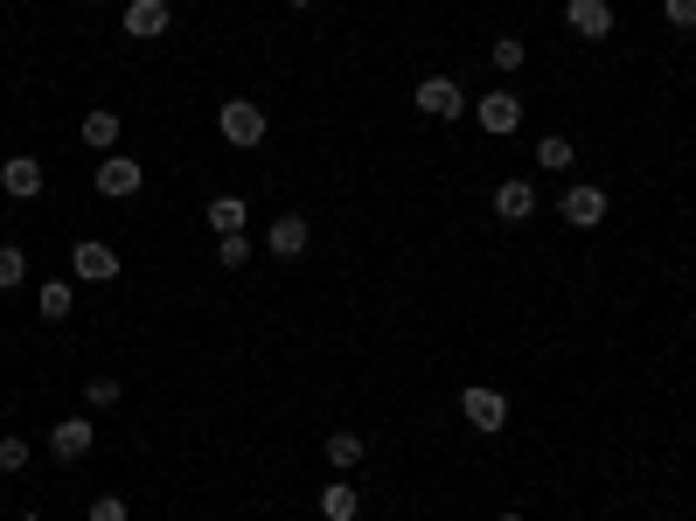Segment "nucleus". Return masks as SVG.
Returning <instances> with one entry per match:
<instances>
[{
  "mask_svg": "<svg viewBox=\"0 0 696 521\" xmlns=\"http://www.w3.org/2000/svg\"><path fill=\"white\" fill-rule=\"evenodd\" d=\"M216 133H223L230 146H258V140H265V104H251V98H223Z\"/></svg>",
  "mask_w": 696,
  "mask_h": 521,
  "instance_id": "nucleus-1",
  "label": "nucleus"
},
{
  "mask_svg": "<svg viewBox=\"0 0 696 521\" xmlns=\"http://www.w3.org/2000/svg\"><path fill=\"white\" fill-rule=\"evenodd\" d=\"M140 188H147V167L133 153H105V161H98V195L105 202H133Z\"/></svg>",
  "mask_w": 696,
  "mask_h": 521,
  "instance_id": "nucleus-2",
  "label": "nucleus"
},
{
  "mask_svg": "<svg viewBox=\"0 0 696 521\" xmlns=\"http://www.w3.org/2000/svg\"><path fill=\"white\" fill-rule=\"evenodd\" d=\"M460 417H467L474 431H502L508 425V397H502V389H487V382H467V389H460Z\"/></svg>",
  "mask_w": 696,
  "mask_h": 521,
  "instance_id": "nucleus-3",
  "label": "nucleus"
},
{
  "mask_svg": "<svg viewBox=\"0 0 696 521\" xmlns=\"http://www.w3.org/2000/svg\"><path fill=\"white\" fill-rule=\"evenodd\" d=\"M564 29L578 42H606L613 35V0H564Z\"/></svg>",
  "mask_w": 696,
  "mask_h": 521,
  "instance_id": "nucleus-4",
  "label": "nucleus"
},
{
  "mask_svg": "<svg viewBox=\"0 0 696 521\" xmlns=\"http://www.w3.org/2000/svg\"><path fill=\"white\" fill-rule=\"evenodd\" d=\"M70 278H84V285H112L119 278V251L112 244H98V237H84L70 251Z\"/></svg>",
  "mask_w": 696,
  "mask_h": 521,
  "instance_id": "nucleus-5",
  "label": "nucleus"
},
{
  "mask_svg": "<svg viewBox=\"0 0 696 521\" xmlns=\"http://www.w3.org/2000/svg\"><path fill=\"white\" fill-rule=\"evenodd\" d=\"M411 104H418L425 119H460V112H467V91H460L453 76H425V84L411 91Z\"/></svg>",
  "mask_w": 696,
  "mask_h": 521,
  "instance_id": "nucleus-6",
  "label": "nucleus"
},
{
  "mask_svg": "<svg viewBox=\"0 0 696 521\" xmlns=\"http://www.w3.org/2000/svg\"><path fill=\"white\" fill-rule=\"evenodd\" d=\"M557 216L572 223V229H599V223H606V188H592V181H578V188H564Z\"/></svg>",
  "mask_w": 696,
  "mask_h": 521,
  "instance_id": "nucleus-7",
  "label": "nucleus"
},
{
  "mask_svg": "<svg viewBox=\"0 0 696 521\" xmlns=\"http://www.w3.org/2000/svg\"><path fill=\"white\" fill-rule=\"evenodd\" d=\"M474 119H481V133H495V140H508L515 125H523V98L515 91H487L481 104H474Z\"/></svg>",
  "mask_w": 696,
  "mask_h": 521,
  "instance_id": "nucleus-8",
  "label": "nucleus"
},
{
  "mask_svg": "<svg viewBox=\"0 0 696 521\" xmlns=\"http://www.w3.org/2000/svg\"><path fill=\"white\" fill-rule=\"evenodd\" d=\"M0 188H8L14 202H36L42 195V161L36 153H8V161H0Z\"/></svg>",
  "mask_w": 696,
  "mask_h": 521,
  "instance_id": "nucleus-9",
  "label": "nucleus"
},
{
  "mask_svg": "<svg viewBox=\"0 0 696 521\" xmlns=\"http://www.w3.org/2000/svg\"><path fill=\"white\" fill-rule=\"evenodd\" d=\"M91 446H98V431L84 425V417H63V425H49V452H57L63 466H70V459H84Z\"/></svg>",
  "mask_w": 696,
  "mask_h": 521,
  "instance_id": "nucleus-10",
  "label": "nucleus"
},
{
  "mask_svg": "<svg viewBox=\"0 0 696 521\" xmlns=\"http://www.w3.org/2000/svg\"><path fill=\"white\" fill-rule=\"evenodd\" d=\"M168 0H125V35H140V42H153V35H168Z\"/></svg>",
  "mask_w": 696,
  "mask_h": 521,
  "instance_id": "nucleus-11",
  "label": "nucleus"
},
{
  "mask_svg": "<svg viewBox=\"0 0 696 521\" xmlns=\"http://www.w3.org/2000/svg\"><path fill=\"white\" fill-rule=\"evenodd\" d=\"M265 244H272V257H300L306 244H314V229H306V216H293V208H286V216L265 229Z\"/></svg>",
  "mask_w": 696,
  "mask_h": 521,
  "instance_id": "nucleus-12",
  "label": "nucleus"
},
{
  "mask_svg": "<svg viewBox=\"0 0 696 521\" xmlns=\"http://www.w3.org/2000/svg\"><path fill=\"white\" fill-rule=\"evenodd\" d=\"M495 216L502 223H529L536 216V188H529V181H502V188H495Z\"/></svg>",
  "mask_w": 696,
  "mask_h": 521,
  "instance_id": "nucleus-13",
  "label": "nucleus"
},
{
  "mask_svg": "<svg viewBox=\"0 0 696 521\" xmlns=\"http://www.w3.org/2000/svg\"><path fill=\"white\" fill-rule=\"evenodd\" d=\"M202 216H210L216 237H244V216H251V208H244V195H210V208H202Z\"/></svg>",
  "mask_w": 696,
  "mask_h": 521,
  "instance_id": "nucleus-14",
  "label": "nucleus"
},
{
  "mask_svg": "<svg viewBox=\"0 0 696 521\" xmlns=\"http://www.w3.org/2000/svg\"><path fill=\"white\" fill-rule=\"evenodd\" d=\"M321 514L327 521H355V514H363V493H355L349 480H334V487H321Z\"/></svg>",
  "mask_w": 696,
  "mask_h": 521,
  "instance_id": "nucleus-15",
  "label": "nucleus"
},
{
  "mask_svg": "<svg viewBox=\"0 0 696 521\" xmlns=\"http://www.w3.org/2000/svg\"><path fill=\"white\" fill-rule=\"evenodd\" d=\"M84 146L112 153V146H119V112H84Z\"/></svg>",
  "mask_w": 696,
  "mask_h": 521,
  "instance_id": "nucleus-16",
  "label": "nucleus"
},
{
  "mask_svg": "<svg viewBox=\"0 0 696 521\" xmlns=\"http://www.w3.org/2000/svg\"><path fill=\"white\" fill-rule=\"evenodd\" d=\"M321 452H327V466H342V473H349V466L363 459V431H327Z\"/></svg>",
  "mask_w": 696,
  "mask_h": 521,
  "instance_id": "nucleus-17",
  "label": "nucleus"
},
{
  "mask_svg": "<svg viewBox=\"0 0 696 521\" xmlns=\"http://www.w3.org/2000/svg\"><path fill=\"white\" fill-rule=\"evenodd\" d=\"M578 161V153H572V140H564V133H551V140H536V167H544V174H564V167H572Z\"/></svg>",
  "mask_w": 696,
  "mask_h": 521,
  "instance_id": "nucleus-18",
  "label": "nucleus"
},
{
  "mask_svg": "<svg viewBox=\"0 0 696 521\" xmlns=\"http://www.w3.org/2000/svg\"><path fill=\"white\" fill-rule=\"evenodd\" d=\"M36 313H42V320H70V278H49L36 293Z\"/></svg>",
  "mask_w": 696,
  "mask_h": 521,
  "instance_id": "nucleus-19",
  "label": "nucleus"
},
{
  "mask_svg": "<svg viewBox=\"0 0 696 521\" xmlns=\"http://www.w3.org/2000/svg\"><path fill=\"white\" fill-rule=\"evenodd\" d=\"M21 278H29V251H21V244H0V293H14Z\"/></svg>",
  "mask_w": 696,
  "mask_h": 521,
  "instance_id": "nucleus-20",
  "label": "nucleus"
},
{
  "mask_svg": "<svg viewBox=\"0 0 696 521\" xmlns=\"http://www.w3.org/2000/svg\"><path fill=\"white\" fill-rule=\"evenodd\" d=\"M487 63H495V70H523V63H529V42H515V35H495V49H487Z\"/></svg>",
  "mask_w": 696,
  "mask_h": 521,
  "instance_id": "nucleus-21",
  "label": "nucleus"
},
{
  "mask_svg": "<svg viewBox=\"0 0 696 521\" xmlns=\"http://www.w3.org/2000/svg\"><path fill=\"white\" fill-rule=\"evenodd\" d=\"M29 459H36V452H29V438H21V431H8V438H0V473H21Z\"/></svg>",
  "mask_w": 696,
  "mask_h": 521,
  "instance_id": "nucleus-22",
  "label": "nucleus"
},
{
  "mask_svg": "<svg viewBox=\"0 0 696 521\" xmlns=\"http://www.w3.org/2000/svg\"><path fill=\"white\" fill-rule=\"evenodd\" d=\"M84 521H133V508H125L119 501V493H98V501H91V514Z\"/></svg>",
  "mask_w": 696,
  "mask_h": 521,
  "instance_id": "nucleus-23",
  "label": "nucleus"
},
{
  "mask_svg": "<svg viewBox=\"0 0 696 521\" xmlns=\"http://www.w3.org/2000/svg\"><path fill=\"white\" fill-rule=\"evenodd\" d=\"M216 265H230V272L251 265V244H244V237H216Z\"/></svg>",
  "mask_w": 696,
  "mask_h": 521,
  "instance_id": "nucleus-24",
  "label": "nucleus"
},
{
  "mask_svg": "<svg viewBox=\"0 0 696 521\" xmlns=\"http://www.w3.org/2000/svg\"><path fill=\"white\" fill-rule=\"evenodd\" d=\"M84 397H91V410H112V403H119V382H112V376H91Z\"/></svg>",
  "mask_w": 696,
  "mask_h": 521,
  "instance_id": "nucleus-25",
  "label": "nucleus"
},
{
  "mask_svg": "<svg viewBox=\"0 0 696 521\" xmlns=\"http://www.w3.org/2000/svg\"><path fill=\"white\" fill-rule=\"evenodd\" d=\"M662 21L668 29H696V0H662Z\"/></svg>",
  "mask_w": 696,
  "mask_h": 521,
  "instance_id": "nucleus-26",
  "label": "nucleus"
},
{
  "mask_svg": "<svg viewBox=\"0 0 696 521\" xmlns=\"http://www.w3.org/2000/svg\"><path fill=\"white\" fill-rule=\"evenodd\" d=\"M293 8H321V0H293Z\"/></svg>",
  "mask_w": 696,
  "mask_h": 521,
  "instance_id": "nucleus-27",
  "label": "nucleus"
},
{
  "mask_svg": "<svg viewBox=\"0 0 696 521\" xmlns=\"http://www.w3.org/2000/svg\"><path fill=\"white\" fill-rule=\"evenodd\" d=\"M21 521H49V514H21Z\"/></svg>",
  "mask_w": 696,
  "mask_h": 521,
  "instance_id": "nucleus-28",
  "label": "nucleus"
},
{
  "mask_svg": "<svg viewBox=\"0 0 696 521\" xmlns=\"http://www.w3.org/2000/svg\"><path fill=\"white\" fill-rule=\"evenodd\" d=\"M502 521H523V514H502Z\"/></svg>",
  "mask_w": 696,
  "mask_h": 521,
  "instance_id": "nucleus-29",
  "label": "nucleus"
},
{
  "mask_svg": "<svg viewBox=\"0 0 696 521\" xmlns=\"http://www.w3.org/2000/svg\"><path fill=\"white\" fill-rule=\"evenodd\" d=\"M84 8H91V0H84Z\"/></svg>",
  "mask_w": 696,
  "mask_h": 521,
  "instance_id": "nucleus-30",
  "label": "nucleus"
}]
</instances>
